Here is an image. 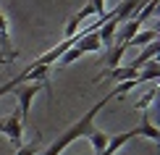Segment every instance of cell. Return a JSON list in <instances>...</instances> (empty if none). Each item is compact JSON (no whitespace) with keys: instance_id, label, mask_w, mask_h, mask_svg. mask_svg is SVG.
I'll return each mask as SVG.
<instances>
[{"instance_id":"6da1fadb","label":"cell","mask_w":160,"mask_h":155,"mask_svg":"<svg viewBox=\"0 0 160 155\" xmlns=\"http://www.w3.org/2000/svg\"><path fill=\"white\" fill-rule=\"evenodd\" d=\"M113 97H118V92H116V90H113L110 95H105L102 100H100V103H95V105H92V108H89V111L84 113L82 118L76 121V124H71L68 129H66V132L61 134V137H58L55 142H52V145L48 147V150H42V152H39V155H61V152L66 150V147H68V145H74V142H76L79 137H87V134L92 132V124H95V118H97V113L102 111V108L108 105V103H110Z\"/></svg>"},{"instance_id":"7a4b0ae2","label":"cell","mask_w":160,"mask_h":155,"mask_svg":"<svg viewBox=\"0 0 160 155\" xmlns=\"http://www.w3.org/2000/svg\"><path fill=\"white\" fill-rule=\"evenodd\" d=\"M42 90H48V95H52V92H50V79H42V82H29L26 87H16V90H13V95H16V100H18V108H16V111L21 113V121L29 118L32 103H34V97H37Z\"/></svg>"},{"instance_id":"3957f363","label":"cell","mask_w":160,"mask_h":155,"mask_svg":"<svg viewBox=\"0 0 160 155\" xmlns=\"http://www.w3.org/2000/svg\"><path fill=\"white\" fill-rule=\"evenodd\" d=\"M0 134H5V139L16 147H24V121H21V113L13 111L11 116L0 118Z\"/></svg>"},{"instance_id":"277c9868","label":"cell","mask_w":160,"mask_h":155,"mask_svg":"<svg viewBox=\"0 0 160 155\" xmlns=\"http://www.w3.org/2000/svg\"><path fill=\"white\" fill-rule=\"evenodd\" d=\"M16 58V48L11 42V32H8V18L0 11V63H11Z\"/></svg>"},{"instance_id":"5b68a950","label":"cell","mask_w":160,"mask_h":155,"mask_svg":"<svg viewBox=\"0 0 160 155\" xmlns=\"http://www.w3.org/2000/svg\"><path fill=\"white\" fill-rule=\"evenodd\" d=\"M142 5H144V0H123V3L113 11V18H116L118 24H126V21H131V18L142 11Z\"/></svg>"},{"instance_id":"8992f818","label":"cell","mask_w":160,"mask_h":155,"mask_svg":"<svg viewBox=\"0 0 160 155\" xmlns=\"http://www.w3.org/2000/svg\"><path fill=\"white\" fill-rule=\"evenodd\" d=\"M137 74H139V69H134V66H118V69L102 71L100 76H95V84L102 82V79H110V82H126V79H134Z\"/></svg>"},{"instance_id":"52a82bcc","label":"cell","mask_w":160,"mask_h":155,"mask_svg":"<svg viewBox=\"0 0 160 155\" xmlns=\"http://www.w3.org/2000/svg\"><path fill=\"white\" fill-rule=\"evenodd\" d=\"M137 137V129H129V132H121V134H116V137H110L108 139V145H105V150L102 152H97V155H116L121 147L129 142V139H134Z\"/></svg>"},{"instance_id":"ba28073f","label":"cell","mask_w":160,"mask_h":155,"mask_svg":"<svg viewBox=\"0 0 160 155\" xmlns=\"http://www.w3.org/2000/svg\"><path fill=\"white\" fill-rule=\"evenodd\" d=\"M116 29H118V21L113 18V13H110V18H108V21H102V24H100V29H97V37H100V45H102V48H110V45H113V39H116Z\"/></svg>"},{"instance_id":"9c48e42d","label":"cell","mask_w":160,"mask_h":155,"mask_svg":"<svg viewBox=\"0 0 160 155\" xmlns=\"http://www.w3.org/2000/svg\"><path fill=\"white\" fill-rule=\"evenodd\" d=\"M97 29H100V26H97ZM97 29L87 32V34L74 45V48L82 53V55H84V53H97V50H102V45H100V37H97Z\"/></svg>"},{"instance_id":"30bf717a","label":"cell","mask_w":160,"mask_h":155,"mask_svg":"<svg viewBox=\"0 0 160 155\" xmlns=\"http://www.w3.org/2000/svg\"><path fill=\"white\" fill-rule=\"evenodd\" d=\"M158 53H160V45H158V42L144 45V50L139 53V55L131 60L129 66H134V69H142V66H144V63H150V60H158Z\"/></svg>"},{"instance_id":"8fae6325","label":"cell","mask_w":160,"mask_h":155,"mask_svg":"<svg viewBox=\"0 0 160 155\" xmlns=\"http://www.w3.org/2000/svg\"><path fill=\"white\" fill-rule=\"evenodd\" d=\"M126 50H129V45H126V42L110 45V48H108V69H105V71H110V69H118V66H121V58L126 55Z\"/></svg>"},{"instance_id":"7c38bea8","label":"cell","mask_w":160,"mask_h":155,"mask_svg":"<svg viewBox=\"0 0 160 155\" xmlns=\"http://www.w3.org/2000/svg\"><path fill=\"white\" fill-rule=\"evenodd\" d=\"M150 42H158V29H152V32H137V34L129 39V48H144V45H150Z\"/></svg>"},{"instance_id":"4fadbf2b","label":"cell","mask_w":160,"mask_h":155,"mask_svg":"<svg viewBox=\"0 0 160 155\" xmlns=\"http://www.w3.org/2000/svg\"><path fill=\"white\" fill-rule=\"evenodd\" d=\"M137 137H147V139H152V142H158V139H160V132L152 126V121H150L147 116H142V124H139V129H137Z\"/></svg>"},{"instance_id":"5bb4252c","label":"cell","mask_w":160,"mask_h":155,"mask_svg":"<svg viewBox=\"0 0 160 155\" xmlns=\"http://www.w3.org/2000/svg\"><path fill=\"white\" fill-rule=\"evenodd\" d=\"M87 139H89V142H92V150H95V155L97 152H102L105 150V145H108V134H102V132H97V129H92L89 134H87Z\"/></svg>"},{"instance_id":"9a60e30c","label":"cell","mask_w":160,"mask_h":155,"mask_svg":"<svg viewBox=\"0 0 160 155\" xmlns=\"http://www.w3.org/2000/svg\"><path fill=\"white\" fill-rule=\"evenodd\" d=\"M158 3H160V0H144V5H142V11H139L137 13V21L139 24H144V21H147V18H152V16H155V13H158Z\"/></svg>"},{"instance_id":"2e32d148","label":"cell","mask_w":160,"mask_h":155,"mask_svg":"<svg viewBox=\"0 0 160 155\" xmlns=\"http://www.w3.org/2000/svg\"><path fill=\"white\" fill-rule=\"evenodd\" d=\"M139 26H142V24H139L137 18L126 21V24H123V32H121V37H118V42H126V45H129V39H131V37H134L137 32H139Z\"/></svg>"},{"instance_id":"e0dca14e","label":"cell","mask_w":160,"mask_h":155,"mask_svg":"<svg viewBox=\"0 0 160 155\" xmlns=\"http://www.w3.org/2000/svg\"><path fill=\"white\" fill-rule=\"evenodd\" d=\"M79 58H82V53H79L74 45H71V48L66 50L61 58H58V66H68V63H74V60H79Z\"/></svg>"},{"instance_id":"ac0fdd59","label":"cell","mask_w":160,"mask_h":155,"mask_svg":"<svg viewBox=\"0 0 160 155\" xmlns=\"http://www.w3.org/2000/svg\"><path fill=\"white\" fill-rule=\"evenodd\" d=\"M155 97H158V87H152V90H150V92H147V95H144L142 100H139V103H137L134 108H137V111H144V108H147V105H150Z\"/></svg>"},{"instance_id":"d6986e66","label":"cell","mask_w":160,"mask_h":155,"mask_svg":"<svg viewBox=\"0 0 160 155\" xmlns=\"http://www.w3.org/2000/svg\"><path fill=\"white\" fill-rule=\"evenodd\" d=\"M13 155H39V150H37V142H32V145H26V147H18Z\"/></svg>"},{"instance_id":"ffe728a7","label":"cell","mask_w":160,"mask_h":155,"mask_svg":"<svg viewBox=\"0 0 160 155\" xmlns=\"http://www.w3.org/2000/svg\"><path fill=\"white\" fill-rule=\"evenodd\" d=\"M89 5H92V11H95L100 18L108 16V13H105V0H89Z\"/></svg>"}]
</instances>
